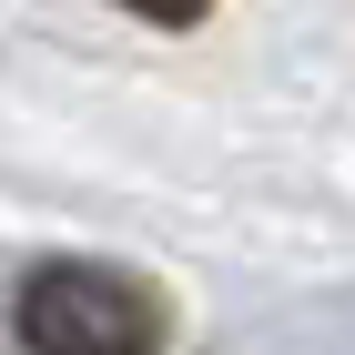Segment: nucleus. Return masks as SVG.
<instances>
[{"label": "nucleus", "mask_w": 355, "mask_h": 355, "mask_svg": "<svg viewBox=\"0 0 355 355\" xmlns=\"http://www.w3.org/2000/svg\"><path fill=\"white\" fill-rule=\"evenodd\" d=\"M10 315H21V345L31 355H163V335H173V304H163L153 274L82 264V254L31 264Z\"/></svg>", "instance_id": "nucleus-1"}, {"label": "nucleus", "mask_w": 355, "mask_h": 355, "mask_svg": "<svg viewBox=\"0 0 355 355\" xmlns=\"http://www.w3.org/2000/svg\"><path fill=\"white\" fill-rule=\"evenodd\" d=\"M122 10H132V21H153V31H193L214 0H122Z\"/></svg>", "instance_id": "nucleus-2"}]
</instances>
